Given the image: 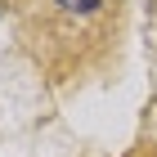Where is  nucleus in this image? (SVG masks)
Returning a JSON list of instances; mask_svg holds the SVG:
<instances>
[{
  "label": "nucleus",
  "mask_w": 157,
  "mask_h": 157,
  "mask_svg": "<svg viewBox=\"0 0 157 157\" xmlns=\"http://www.w3.org/2000/svg\"><path fill=\"white\" fill-rule=\"evenodd\" d=\"M130 157H157V148H139V153H130Z\"/></svg>",
  "instance_id": "2"
},
{
  "label": "nucleus",
  "mask_w": 157,
  "mask_h": 157,
  "mask_svg": "<svg viewBox=\"0 0 157 157\" xmlns=\"http://www.w3.org/2000/svg\"><path fill=\"white\" fill-rule=\"evenodd\" d=\"M18 36L54 81H81L121 40V0H27Z\"/></svg>",
  "instance_id": "1"
}]
</instances>
